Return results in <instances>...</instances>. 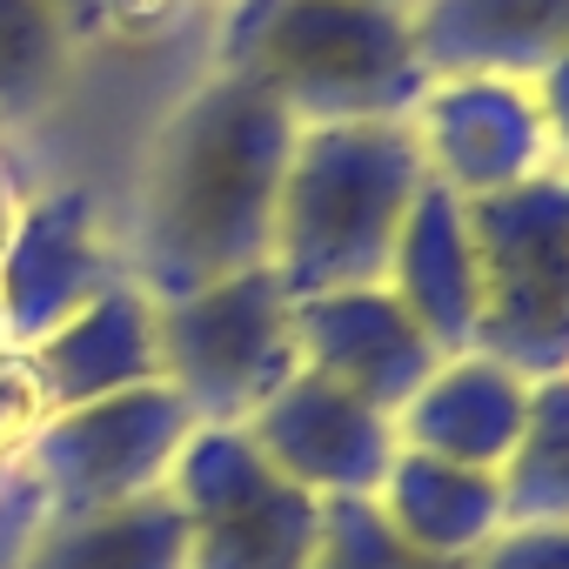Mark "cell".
I'll return each instance as SVG.
<instances>
[{"label":"cell","instance_id":"1","mask_svg":"<svg viewBox=\"0 0 569 569\" xmlns=\"http://www.w3.org/2000/svg\"><path fill=\"white\" fill-rule=\"evenodd\" d=\"M296 154V121L241 74L201 68L148 128L114 208L121 274L154 302L268 268L274 201Z\"/></svg>","mask_w":569,"mask_h":569},{"label":"cell","instance_id":"2","mask_svg":"<svg viewBox=\"0 0 569 569\" xmlns=\"http://www.w3.org/2000/svg\"><path fill=\"white\" fill-rule=\"evenodd\" d=\"M208 68L261 88L296 128L409 121L429 88L409 0H228Z\"/></svg>","mask_w":569,"mask_h":569},{"label":"cell","instance_id":"3","mask_svg":"<svg viewBox=\"0 0 569 569\" xmlns=\"http://www.w3.org/2000/svg\"><path fill=\"white\" fill-rule=\"evenodd\" d=\"M422 181L429 168L409 121L296 128V154L274 201V241H268L274 281L296 302L382 281Z\"/></svg>","mask_w":569,"mask_h":569},{"label":"cell","instance_id":"4","mask_svg":"<svg viewBox=\"0 0 569 569\" xmlns=\"http://www.w3.org/2000/svg\"><path fill=\"white\" fill-rule=\"evenodd\" d=\"M476 234V349L522 382L569 376V181L536 174L469 201Z\"/></svg>","mask_w":569,"mask_h":569},{"label":"cell","instance_id":"5","mask_svg":"<svg viewBox=\"0 0 569 569\" xmlns=\"http://www.w3.org/2000/svg\"><path fill=\"white\" fill-rule=\"evenodd\" d=\"M161 382L188 402L194 429H241L281 382L302 369L296 296L274 268H241L208 289L154 302Z\"/></svg>","mask_w":569,"mask_h":569},{"label":"cell","instance_id":"6","mask_svg":"<svg viewBox=\"0 0 569 569\" xmlns=\"http://www.w3.org/2000/svg\"><path fill=\"white\" fill-rule=\"evenodd\" d=\"M161 489L188 522V569H316L322 502L274 476L248 429H194Z\"/></svg>","mask_w":569,"mask_h":569},{"label":"cell","instance_id":"7","mask_svg":"<svg viewBox=\"0 0 569 569\" xmlns=\"http://www.w3.org/2000/svg\"><path fill=\"white\" fill-rule=\"evenodd\" d=\"M188 436H194L188 402L168 382H148V389H121V396L41 416L21 462L48 489V516H88V509L154 496Z\"/></svg>","mask_w":569,"mask_h":569},{"label":"cell","instance_id":"8","mask_svg":"<svg viewBox=\"0 0 569 569\" xmlns=\"http://www.w3.org/2000/svg\"><path fill=\"white\" fill-rule=\"evenodd\" d=\"M108 281H121L114 208L88 174H41L14 241L0 254V329L14 349L61 329L81 302H94Z\"/></svg>","mask_w":569,"mask_h":569},{"label":"cell","instance_id":"9","mask_svg":"<svg viewBox=\"0 0 569 569\" xmlns=\"http://www.w3.org/2000/svg\"><path fill=\"white\" fill-rule=\"evenodd\" d=\"M409 134L429 181L462 201H489L549 174L536 101L516 74H429L422 101L409 108Z\"/></svg>","mask_w":569,"mask_h":569},{"label":"cell","instance_id":"10","mask_svg":"<svg viewBox=\"0 0 569 569\" xmlns=\"http://www.w3.org/2000/svg\"><path fill=\"white\" fill-rule=\"evenodd\" d=\"M248 442L268 456L274 476H289L316 502L336 496H376V482L396 462V416L369 409L362 396L322 382L316 369H296L248 422Z\"/></svg>","mask_w":569,"mask_h":569},{"label":"cell","instance_id":"11","mask_svg":"<svg viewBox=\"0 0 569 569\" xmlns=\"http://www.w3.org/2000/svg\"><path fill=\"white\" fill-rule=\"evenodd\" d=\"M296 349H302V369H316L322 382L362 396L382 416H402V402L442 362V349L416 329V316L382 289V281L302 296L296 302Z\"/></svg>","mask_w":569,"mask_h":569},{"label":"cell","instance_id":"12","mask_svg":"<svg viewBox=\"0 0 569 569\" xmlns=\"http://www.w3.org/2000/svg\"><path fill=\"white\" fill-rule=\"evenodd\" d=\"M21 356H28L41 416L74 409V402H101V396H121V389H148V382H161L154 296L121 274L94 302H81L61 329L28 342Z\"/></svg>","mask_w":569,"mask_h":569},{"label":"cell","instance_id":"13","mask_svg":"<svg viewBox=\"0 0 569 569\" xmlns=\"http://www.w3.org/2000/svg\"><path fill=\"white\" fill-rule=\"evenodd\" d=\"M529 416V382L516 369H502L482 349L442 356L436 376L402 402L396 416V442L436 462H462V469H489L502 476L516 436Z\"/></svg>","mask_w":569,"mask_h":569},{"label":"cell","instance_id":"14","mask_svg":"<svg viewBox=\"0 0 569 569\" xmlns=\"http://www.w3.org/2000/svg\"><path fill=\"white\" fill-rule=\"evenodd\" d=\"M382 289L416 316V329L442 356L476 349V234H469V201L462 194L422 181V194H416V208L396 234Z\"/></svg>","mask_w":569,"mask_h":569},{"label":"cell","instance_id":"15","mask_svg":"<svg viewBox=\"0 0 569 569\" xmlns=\"http://www.w3.org/2000/svg\"><path fill=\"white\" fill-rule=\"evenodd\" d=\"M429 74H516L569 48V0H409Z\"/></svg>","mask_w":569,"mask_h":569},{"label":"cell","instance_id":"16","mask_svg":"<svg viewBox=\"0 0 569 569\" xmlns=\"http://www.w3.org/2000/svg\"><path fill=\"white\" fill-rule=\"evenodd\" d=\"M376 509L389 516L396 536H409L416 549H429L442 562H476V549L509 522L502 476L436 462V456H416V449H396L389 476L376 482Z\"/></svg>","mask_w":569,"mask_h":569},{"label":"cell","instance_id":"17","mask_svg":"<svg viewBox=\"0 0 569 569\" xmlns=\"http://www.w3.org/2000/svg\"><path fill=\"white\" fill-rule=\"evenodd\" d=\"M81 81V28L61 0H0V134L21 154L54 128Z\"/></svg>","mask_w":569,"mask_h":569},{"label":"cell","instance_id":"18","mask_svg":"<svg viewBox=\"0 0 569 569\" xmlns=\"http://www.w3.org/2000/svg\"><path fill=\"white\" fill-rule=\"evenodd\" d=\"M21 569H188V522L168 489L88 516H54Z\"/></svg>","mask_w":569,"mask_h":569},{"label":"cell","instance_id":"19","mask_svg":"<svg viewBox=\"0 0 569 569\" xmlns=\"http://www.w3.org/2000/svg\"><path fill=\"white\" fill-rule=\"evenodd\" d=\"M509 522H569V376L529 382L522 436L502 462Z\"/></svg>","mask_w":569,"mask_h":569},{"label":"cell","instance_id":"20","mask_svg":"<svg viewBox=\"0 0 569 569\" xmlns=\"http://www.w3.org/2000/svg\"><path fill=\"white\" fill-rule=\"evenodd\" d=\"M316 569H469V562H442V556L416 549L409 536H396L389 516L376 509V496H336V502H322Z\"/></svg>","mask_w":569,"mask_h":569},{"label":"cell","instance_id":"21","mask_svg":"<svg viewBox=\"0 0 569 569\" xmlns=\"http://www.w3.org/2000/svg\"><path fill=\"white\" fill-rule=\"evenodd\" d=\"M34 429H41V396H34L28 356L8 342V329H0V476H14V469H21Z\"/></svg>","mask_w":569,"mask_h":569},{"label":"cell","instance_id":"22","mask_svg":"<svg viewBox=\"0 0 569 569\" xmlns=\"http://www.w3.org/2000/svg\"><path fill=\"white\" fill-rule=\"evenodd\" d=\"M469 569H569V522H502Z\"/></svg>","mask_w":569,"mask_h":569},{"label":"cell","instance_id":"23","mask_svg":"<svg viewBox=\"0 0 569 569\" xmlns=\"http://www.w3.org/2000/svg\"><path fill=\"white\" fill-rule=\"evenodd\" d=\"M48 522H54L48 516V489L28 476V462L14 476H0V569H21Z\"/></svg>","mask_w":569,"mask_h":569},{"label":"cell","instance_id":"24","mask_svg":"<svg viewBox=\"0 0 569 569\" xmlns=\"http://www.w3.org/2000/svg\"><path fill=\"white\" fill-rule=\"evenodd\" d=\"M529 101H536V128H542L549 174H562V181H569V48L529 74Z\"/></svg>","mask_w":569,"mask_h":569},{"label":"cell","instance_id":"25","mask_svg":"<svg viewBox=\"0 0 569 569\" xmlns=\"http://www.w3.org/2000/svg\"><path fill=\"white\" fill-rule=\"evenodd\" d=\"M28 194H34V174H28V154L0 134V254H8V241H14V221H21V208H28Z\"/></svg>","mask_w":569,"mask_h":569},{"label":"cell","instance_id":"26","mask_svg":"<svg viewBox=\"0 0 569 569\" xmlns=\"http://www.w3.org/2000/svg\"><path fill=\"white\" fill-rule=\"evenodd\" d=\"M61 8H68V14H74V28L88 34V21H94V8H101V0H61Z\"/></svg>","mask_w":569,"mask_h":569},{"label":"cell","instance_id":"27","mask_svg":"<svg viewBox=\"0 0 569 569\" xmlns=\"http://www.w3.org/2000/svg\"><path fill=\"white\" fill-rule=\"evenodd\" d=\"M201 8H214V14H221V8H228V0H201Z\"/></svg>","mask_w":569,"mask_h":569}]
</instances>
